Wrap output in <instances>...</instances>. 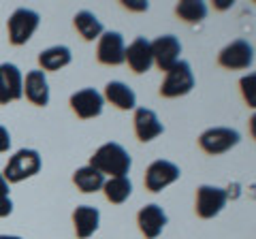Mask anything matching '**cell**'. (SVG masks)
Wrapping results in <instances>:
<instances>
[{
	"mask_svg": "<svg viewBox=\"0 0 256 239\" xmlns=\"http://www.w3.org/2000/svg\"><path fill=\"white\" fill-rule=\"evenodd\" d=\"M90 166L109 178H124L132 166V158L120 143H105L90 156Z\"/></svg>",
	"mask_w": 256,
	"mask_h": 239,
	"instance_id": "obj_1",
	"label": "cell"
},
{
	"mask_svg": "<svg viewBox=\"0 0 256 239\" xmlns=\"http://www.w3.org/2000/svg\"><path fill=\"white\" fill-rule=\"evenodd\" d=\"M41 164H43L41 154H38L36 150H30V148L18 150V152L6 160L2 178L6 180V184H20V182L28 180V178H34V175L41 171Z\"/></svg>",
	"mask_w": 256,
	"mask_h": 239,
	"instance_id": "obj_2",
	"label": "cell"
},
{
	"mask_svg": "<svg viewBox=\"0 0 256 239\" xmlns=\"http://www.w3.org/2000/svg\"><path fill=\"white\" fill-rule=\"evenodd\" d=\"M194 88V73H192L190 62L180 60L178 64H173L160 84V96L164 98H180L186 96Z\"/></svg>",
	"mask_w": 256,
	"mask_h": 239,
	"instance_id": "obj_3",
	"label": "cell"
},
{
	"mask_svg": "<svg viewBox=\"0 0 256 239\" xmlns=\"http://www.w3.org/2000/svg\"><path fill=\"white\" fill-rule=\"evenodd\" d=\"M38 24H41V18H38L36 11L32 9H15L13 15L9 18V24H6V30H9V43L20 47L26 45L32 34L36 32Z\"/></svg>",
	"mask_w": 256,
	"mask_h": 239,
	"instance_id": "obj_4",
	"label": "cell"
},
{
	"mask_svg": "<svg viewBox=\"0 0 256 239\" xmlns=\"http://www.w3.org/2000/svg\"><path fill=\"white\" fill-rule=\"evenodd\" d=\"M239 141H242V134L235 128L216 126V128H207L201 137H198V148L210 156H220L224 152H228V150H233Z\"/></svg>",
	"mask_w": 256,
	"mask_h": 239,
	"instance_id": "obj_5",
	"label": "cell"
},
{
	"mask_svg": "<svg viewBox=\"0 0 256 239\" xmlns=\"http://www.w3.org/2000/svg\"><path fill=\"white\" fill-rule=\"evenodd\" d=\"M254 62V47L244 41V38H235L230 41L224 50L218 54V64L228 70H244L250 68Z\"/></svg>",
	"mask_w": 256,
	"mask_h": 239,
	"instance_id": "obj_6",
	"label": "cell"
},
{
	"mask_svg": "<svg viewBox=\"0 0 256 239\" xmlns=\"http://www.w3.org/2000/svg\"><path fill=\"white\" fill-rule=\"evenodd\" d=\"M226 190L218 188V186H198L196 188V203H194V210H196V216L203 218V220H212L216 218L218 214L224 210L226 205Z\"/></svg>",
	"mask_w": 256,
	"mask_h": 239,
	"instance_id": "obj_7",
	"label": "cell"
},
{
	"mask_svg": "<svg viewBox=\"0 0 256 239\" xmlns=\"http://www.w3.org/2000/svg\"><path fill=\"white\" fill-rule=\"evenodd\" d=\"M180 166L171 162V160H154L148 171H146V180H143V184H146V190L150 192H160V190H164L166 186L175 184V182L180 180Z\"/></svg>",
	"mask_w": 256,
	"mask_h": 239,
	"instance_id": "obj_8",
	"label": "cell"
},
{
	"mask_svg": "<svg viewBox=\"0 0 256 239\" xmlns=\"http://www.w3.org/2000/svg\"><path fill=\"white\" fill-rule=\"evenodd\" d=\"M150 47H152V58H154V64L160 68V70H169L173 64L180 62V54H182V43L178 36L173 34H162L150 41Z\"/></svg>",
	"mask_w": 256,
	"mask_h": 239,
	"instance_id": "obj_9",
	"label": "cell"
},
{
	"mask_svg": "<svg viewBox=\"0 0 256 239\" xmlns=\"http://www.w3.org/2000/svg\"><path fill=\"white\" fill-rule=\"evenodd\" d=\"M24 96V75L22 70L4 62L0 64V105H9L13 100H20Z\"/></svg>",
	"mask_w": 256,
	"mask_h": 239,
	"instance_id": "obj_10",
	"label": "cell"
},
{
	"mask_svg": "<svg viewBox=\"0 0 256 239\" xmlns=\"http://www.w3.org/2000/svg\"><path fill=\"white\" fill-rule=\"evenodd\" d=\"M124 36L120 32H102L98 36V47H96V58L100 64L120 66L124 62Z\"/></svg>",
	"mask_w": 256,
	"mask_h": 239,
	"instance_id": "obj_11",
	"label": "cell"
},
{
	"mask_svg": "<svg viewBox=\"0 0 256 239\" xmlns=\"http://www.w3.org/2000/svg\"><path fill=\"white\" fill-rule=\"evenodd\" d=\"M102 107H105V98L94 88H84V90H79L70 96V109L82 120L98 118L102 114Z\"/></svg>",
	"mask_w": 256,
	"mask_h": 239,
	"instance_id": "obj_12",
	"label": "cell"
},
{
	"mask_svg": "<svg viewBox=\"0 0 256 239\" xmlns=\"http://www.w3.org/2000/svg\"><path fill=\"white\" fill-rule=\"evenodd\" d=\"M124 62H128L132 73L143 75L154 66V58H152V47L146 36H137L124 50Z\"/></svg>",
	"mask_w": 256,
	"mask_h": 239,
	"instance_id": "obj_13",
	"label": "cell"
},
{
	"mask_svg": "<svg viewBox=\"0 0 256 239\" xmlns=\"http://www.w3.org/2000/svg\"><path fill=\"white\" fill-rule=\"evenodd\" d=\"M137 224H139V230L143 233L146 239H156L166 226V214H164V210L160 205L150 203V205H146V207H141L139 210Z\"/></svg>",
	"mask_w": 256,
	"mask_h": 239,
	"instance_id": "obj_14",
	"label": "cell"
},
{
	"mask_svg": "<svg viewBox=\"0 0 256 239\" xmlns=\"http://www.w3.org/2000/svg\"><path fill=\"white\" fill-rule=\"evenodd\" d=\"M132 122H134V134H137V139L143 141V143L154 141V139L160 137V134H162V130H164V126H162V122L158 120L156 111L146 109V107L134 109Z\"/></svg>",
	"mask_w": 256,
	"mask_h": 239,
	"instance_id": "obj_15",
	"label": "cell"
},
{
	"mask_svg": "<svg viewBox=\"0 0 256 239\" xmlns=\"http://www.w3.org/2000/svg\"><path fill=\"white\" fill-rule=\"evenodd\" d=\"M24 94L36 107L50 105V84H47V77L41 68L26 73V77H24Z\"/></svg>",
	"mask_w": 256,
	"mask_h": 239,
	"instance_id": "obj_16",
	"label": "cell"
},
{
	"mask_svg": "<svg viewBox=\"0 0 256 239\" xmlns=\"http://www.w3.org/2000/svg\"><path fill=\"white\" fill-rule=\"evenodd\" d=\"M73 224H75V235L77 239H88L92 237L100 224V212L92 205H79L73 212Z\"/></svg>",
	"mask_w": 256,
	"mask_h": 239,
	"instance_id": "obj_17",
	"label": "cell"
},
{
	"mask_svg": "<svg viewBox=\"0 0 256 239\" xmlns=\"http://www.w3.org/2000/svg\"><path fill=\"white\" fill-rule=\"evenodd\" d=\"M105 100H109L120 111H130L137 107V96L124 82H109L105 86Z\"/></svg>",
	"mask_w": 256,
	"mask_h": 239,
	"instance_id": "obj_18",
	"label": "cell"
},
{
	"mask_svg": "<svg viewBox=\"0 0 256 239\" xmlns=\"http://www.w3.org/2000/svg\"><path fill=\"white\" fill-rule=\"evenodd\" d=\"M73 60V54L66 45H54L50 50H45L38 54V66L45 73V70H60L64 66L70 64Z\"/></svg>",
	"mask_w": 256,
	"mask_h": 239,
	"instance_id": "obj_19",
	"label": "cell"
},
{
	"mask_svg": "<svg viewBox=\"0 0 256 239\" xmlns=\"http://www.w3.org/2000/svg\"><path fill=\"white\" fill-rule=\"evenodd\" d=\"M73 184L77 186L79 192L90 194V192H96V190H102L105 175L98 173L96 169H92V166L88 164V166H82V169H77L73 173Z\"/></svg>",
	"mask_w": 256,
	"mask_h": 239,
	"instance_id": "obj_20",
	"label": "cell"
},
{
	"mask_svg": "<svg viewBox=\"0 0 256 239\" xmlns=\"http://www.w3.org/2000/svg\"><path fill=\"white\" fill-rule=\"evenodd\" d=\"M73 24H75L77 32L82 34L84 41H88V43H92L94 38H98L102 32H105V30H102L100 20L96 18L92 11H79L73 18Z\"/></svg>",
	"mask_w": 256,
	"mask_h": 239,
	"instance_id": "obj_21",
	"label": "cell"
},
{
	"mask_svg": "<svg viewBox=\"0 0 256 239\" xmlns=\"http://www.w3.org/2000/svg\"><path fill=\"white\" fill-rule=\"evenodd\" d=\"M102 192H105L107 201L114 205H122L128 201V196L132 194V182L126 178H111L102 184Z\"/></svg>",
	"mask_w": 256,
	"mask_h": 239,
	"instance_id": "obj_22",
	"label": "cell"
},
{
	"mask_svg": "<svg viewBox=\"0 0 256 239\" xmlns=\"http://www.w3.org/2000/svg\"><path fill=\"white\" fill-rule=\"evenodd\" d=\"M175 13L184 24H201L207 18V4L201 2V0H182V2L175 6Z\"/></svg>",
	"mask_w": 256,
	"mask_h": 239,
	"instance_id": "obj_23",
	"label": "cell"
},
{
	"mask_svg": "<svg viewBox=\"0 0 256 239\" xmlns=\"http://www.w3.org/2000/svg\"><path fill=\"white\" fill-rule=\"evenodd\" d=\"M239 86H242V94L244 98L248 102V107H256V96H254V88H256V75L250 73L242 77V82H239Z\"/></svg>",
	"mask_w": 256,
	"mask_h": 239,
	"instance_id": "obj_24",
	"label": "cell"
},
{
	"mask_svg": "<svg viewBox=\"0 0 256 239\" xmlns=\"http://www.w3.org/2000/svg\"><path fill=\"white\" fill-rule=\"evenodd\" d=\"M122 6H126L128 11H137V13H143V11L150 9V4L143 2V0H124Z\"/></svg>",
	"mask_w": 256,
	"mask_h": 239,
	"instance_id": "obj_25",
	"label": "cell"
},
{
	"mask_svg": "<svg viewBox=\"0 0 256 239\" xmlns=\"http://www.w3.org/2000/svg\"><path fill=\"white\" fill-rule=\"evenodd\" d=\"M9 148H11V134L2 124H0V154L9 152Z\"/></svg>",
	"mask_w": 256,
	"mask_h": 239,
	"instance_id": "obj_26",
	"label": "cell"
},
{
	"mask_svg": "<svg viewBox=\"0 0 256 239\" xmlns=\"http://www.w3.org/2000/svg\"><path fill=\"white\" fill-rule=\"evenodd\" d=\"M13 214V201L9 196H0V218H6Z\"/></svg>",
	"mask_w": 256,
	"mask_h": 239,
	"instance_id": "obj_27",
	"label": "cell"
},
{
	"mask_svg": "<svg viewBox=\"0 0 256 239\" xmlns=\"http://www.w3.org/2000/svg\"><path fill=\"white\" fill-rule=\"evenodd\" d=\"M0 196H9V184L2 178V173H0Z\"/></svg>",
	"mask_w": 256,
	"mask_h": 239,
	"instance_id": "obj_28",
	"label": "cell"
},
{
	"mask_svg": "<svg viewBox=\"0 0 256 239\" xmlns=\"http://www.w3.org/2000/svg\"><path fill=\"white\" fill-rule=\"evenodd\" d=\"M0 239H24L20 235H0Z\"/></svg>",
	"mask_w": 256,
	"mask_h": 239,
	"instance_id": "obj_29",
	"label": "cell"
}]
</instances>
